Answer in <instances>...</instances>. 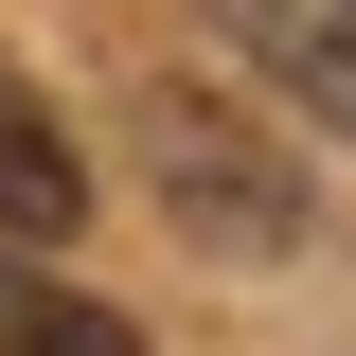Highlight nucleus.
Wrapping results in <instances>:
<instances>
[{
    "instance_id": "nucleus-1",
    "label": "nucleus",
    "mask_w": 356,
    "mask_h": 356,
    "mask_svg": "<svg viewBox=\"0 0 356 356\" xmlns=\"http://www.w3.org/2000/svg\"><path fill=\"white\" fill-rule=\"evenodd\" d=\"M143 178H161V214L214 232V250H303V161L267 125H232L214 89H143Z\"/></svg>"
},
{
    "instance_id": "nucleus-2",
    "label": "nucleus",
    "mask_w": 356,
    "mask_h": 356,
    "mask_svg": "<svg viewBox=\"0 0 356 356\" xmlns=\"http://www.w3.org/2000/svg\"><path fill=\"white\" fill-rule=\"evenodd\" d=\"M72 214H89V161H72V125H54L36 89H0V232H18V250H54Z\"/></svg>"
},
{
    "instance_id": "nucleus-4",
    "label": "nucleus",
    "mask_w": 356,
    "mask_h": 356,
    "mask_svg": "<svg viewBox=\"0 0 356 356\" xmlns=\"http://www.w3.org/2000/svg\"><path fill=\"white\" fill-rule=\"evenodd\" d=\"M0 356H143V339L89 303V285H54L36 250H0Z\"/></svg>"
},
{
    "instance_id": "nucleus-3",
    "label": "nucleus",
    "mask_w": 356,
    "mask_h": 356,
    "mask_svg": "<svg viewBox=\"0 0 356 356\" xmlns=\"http://www.w3.org/2000/svg\"><path fill=\"white\" fill-rule=\"evenodd\" d=\"M250 54L303 89L321 125H356V0H250Z\"/></svg>"
}]
</instances>
